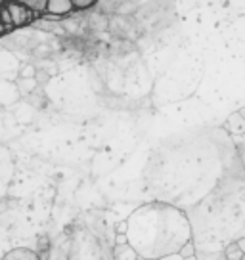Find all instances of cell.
I'll list each match as a JSON object with an SVG mask.
<instances>
[{"mask_svg": "<svg viewBox=\"0 0 245 260\" xmlns=\"http://www.w3.org/2000/svg\"><path fill=\"white\" fill-rule=\"evenodd\" d=\"M190 239L192 228L186 214L169 205H144L127 218V241L138 258L157 260L176 254Z\"/></svg>", "mask_w": 245, "mask_h": 260, "instance_id": "6da1fadb", "label": "cell"}, {"mask_svg": "<svg viewBox=\"0 0 245 260\" xmlns=\"http://www.w3.org/2000/svg\"><path fill=\"white\" fill-rule=\"evenodd\" d=\"M4 8L8 10L10 21H12V25H16V27H21V25L29 23V21L33 19L35 12H31V10L21 6V4H17V2H10L8 0V2L4 4Z\"/></svg>", "mask_w": 245, "mask_h": 260, "instance_id": "7a4b0ae2", "label": "cell"}, {"mask_svg": "<svg viewBox=\"0 0 245 260\" xmlns=\"http://www.w3.org/2000/svg\"><path fill=\"white\" fill-rule=\"evenodd\" d=\"M73 4L71 0H46V14H54V16H67L73 12Z\"/></svg>", "mask_w": 245, "mask_h": 260, "instance_id": "3957f363", "label": "cell"}, {"mask_svg": "<svg viewBox=\"0 0 245 260\" xmlns=\"http://www.w3.org/2000/svg\"><path fill=\"white\" fill-rule=\"evenodd\" d=\"M245 239H237V241H232L230 245H226L224 249V256L226 260H243L245 254Z\"/></svg>", "mask_w": 245, "mask_h": 260, "instance_id": "277c9868", "label": "cell"}, {"mask_svg": "<svg viewBox=\"0 0 245 260\" xmlns=\"http://www.w3.org/2000/svg\"><path fill=\"white\" fill-rule=\"evenodd\" d=\"M113 260H138V254L129 243H121L113 247Z\"/></svg>", "mask_w": 245, "mask_h": 260, "instance_id": "5b68a950", "label": "cell"}, {"mask_svg": "<svg viewBox=\"0 0 245 260\" xmlns=\"http://www.w3.org/2000/svg\"><path fill=\"white\" fill-rule=\"evenodd\" d=\"M2 260H39V258H37V252L35 251L25 249V247H19V249L10 251Z\"/></svg>", "mask_w": 245, "mask_h": 260, "instance_id": "8992f818", "label": "cell"}, {"mask_svg": "<svg viewBox=\"0 0 245 260\" xmlns=\"http://www.w3.org/2000/svg\"><path fill=\"white\" fill-rule=\"evenodd\" d=\"M10 2H17V4L29 8L35 14H42L46 10V0H10Z\"/></svg>", "mask_w": 245, "mask_h": 260, "instance_id": "52a82bcc", "label": "cell"}, {"mask_svg": "<svg viewBox=\"0 0 245 260\" xmlns=\"http://www.w3.org/2000/svg\"><path fill=\"white\" fill-rule=\"evenodd\" d=\"M194 254H196V245H194L192 239L186 241V243L178 249V256H182V258H186V256H194Z\"/></svg>", "mask_w": 245, "mask_h": 260, "instance_id": "ba28073f", "label": "cell"}, {"mask_svg": "<svg viewBox=\"0 0 245 260\" xmlns=\"http://www.w3.org/2000/svg\"><path fill=\"white\" fill-rule=\"evenodd\" d=\"M94 2H98V0H71V4H73V8L77 10H84V8H90Z\"/></svg>", "mask_w": 245, "mask_h": 260, "instance_id": "9c48e42d", "label": "cell"}, {"mask_svg": "<svg viewBox=\"0 0 245 260\" xmlns=\"http://www.w3.org/2000/svg\"><path fill=\"white\" fill-rule=\"evenodd\" d=\"M35 73H37V71H35L33 67H29V65H27L23 71H21V79H33Z\"/></svg>", "mask_w": 245, "mask_h": 260, "instance_id": "30bf717a", "label": "cell"}, {"mask_svg": "<svg viewBox=\"0 0 245 260\" xmlns=\"http://www.w3.org/2000/svg\"><path fill=\"white\" fill-rule=\"evenodd\" d=\"M121 243H129L127 241V234H117L115 236V245H121Z\"/></svg>", "mask_w": 245, "mask_h": 260, "instance_id": "8fae6325", "label": "cell"}, {"mask_svg": "<svg viewBox=\"0 0 245 260\" xmlns=\"http://www.w3.org/2000/svg\"><path fill=\"white\" fill-rule=\"evenodd\" d=\"M117 234H127V220H122V222H119L117 224V230H115Z\"/></svg>", "mask_w": 245, "mask_h": 260, "instance_id": "7c38bea8", "label": "cell"}, {"mask_svg": "<svg viewBox=\"0 0 245 260\" xmlns=\"http://www.w3.org/2000/svg\"><path fill=\"white\" fill-rule=\"evenodd\" d=\"M182 260H197V258H196V254H194V256H186V258H182Z\"/></svg>", "mask_w": 245, "mask_h": 260, "instance_id": "4fadbf2b", "label": "cell"}, {"mask_svg": "<svg viewBox=\"0 0 245 260\" xmlns=\"http://www.w3.org/2000/svg\"><path fill=\"white\" fill-rule=\"evenodd\" d=\"M6 31V27H4V25H2V21H0V32H4Z\"/></svg>", "mask_w": 245, "mask_h": 260, "instance_id": "5bb4252c", "label": "cell"}, {"mask_svg": "<svg viewBox=\"0 0 245 260\" xmlns=\"http://www.w3.org/2000/svg\"><path fill=\"white\" fill-rule=\"evenodd\" d=\"M138 260H144V258H138Z\"/></svg>", "mask_w": 245, "mask_h": 260, "instance_id": "9a60e30c", "label": "cell"}]
</instances>
